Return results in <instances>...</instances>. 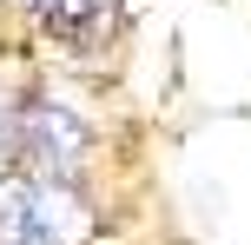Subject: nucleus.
I'll list each match as a JSON object with an SVG mask.
<instances>
[{
    "label": "nucleus",
    "instance_id": "nucleus-1",
    "mask_svg": "<svg viewBox=\"0 0 251 245\" xmlns=\"http://www.w3.org/2000/svg\"><path fill=\"white\" fill-rule=\"evenodd\" d=\"M93 206L73 179L0 172V245H86Z\"/></svg>",
    "mask_w": 251,
    "mask_h": 245
},
{
    "label": "nucleus",
    "instance_id": "nucleus-2",
    "mask_svg": "<svg viewBox=\"0 0 251 245\" xmlns=\"http://www.w3.org/2000/svg\"><path fill=\"white\" fill-rule=\"evenodd\" d=\"M13 153L33 159L40 179H73L93 153V133L73 106H53V100H26L20 119H13Z\"/></svg>",
    "mask_w": 251,
    "mask_h": 245
},
{
    "label": "nucleus",
    "instance_id": "nucleus-3",
    "mask_svg": "<svg viewBox=\"0 0 251 245\" xmlns=\"http://www.w3.org/2000/svg\"><path fill=\"white\" fill-rule=\"evenodd\" d=\"M33 7H40V20L60 27V33H73V40H100L106 27H113V7H119V0H33Z\"/></svg>",
    "mask_w": 251,
    "mask_h": 245
},
{
    "label": "nucleus",
    "instance_id": "nucleus-4",
    "mask_svg": "<svg viewBox=\"0 0 251 245\" xmlns=\"http://www.w3.org/2000/svg\"><path fill=\"white\" fill-rule=\"evenodd\" d=\"M7 159H13V119H7V106H0V172H7Z\"/></svg>",
    "mask_w": 251,
    "mask_h": 245
}]
</instances>
